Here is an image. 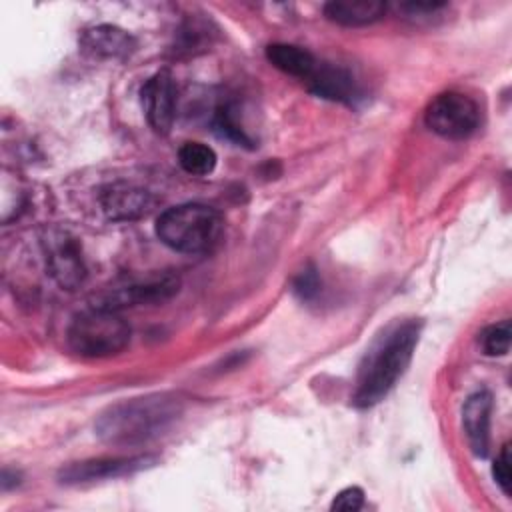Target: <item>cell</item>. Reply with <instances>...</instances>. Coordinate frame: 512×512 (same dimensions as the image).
I'll list each match as a JSON object with an SVG mask.
<instances>
[{"label":"cell","instance_id":"13","mask_svg":"<svg viewBox=\"0 0 512 512\" xmlns=\"http://www.w3.org/2000/svg\"><path fill=\"white\" fill-rule=\"evenodd\" d=\"M308 82H310V90L314 94L328 98V100L352 104L360 96L354 78L338 66H330V64L316 66V70L308 78Z\"/></svg>","mask_w":512,"mask_h":512},{"label":"cell","instance_id":"12","mask_svg":"<svg viewBox=\"0 0 512 512\" xmlns=\"http://www.w3.org/2000/svg\"><path fill=\"white\" fill-rule=\"evenodd\" d=\"M80 48L92 58H126L134 52L136 40L118 26L98 24L80 34Z\"/></svg>","mask_w":512,"mask_h":512},{"label":"cell","instance_id":"10","mask_svg":"<svg viewBox=\"0 0 512 512\" xmlns=\"http://www.w3.org/2000/svg\"><path fill=\"white\" fill-rule=\"evenodd\" d=\"M100 204H102L104 214L110 220L122 222V220H138V218L150 214L156 200L148 190H144L140 186L116 182V184H108L106 188H102Z\"/></svg>","mask_w":512,"mask_h":512},{"label":"cell","instance_id":"16","mask_svg":"<svg viewBox=\"0 0 512 512\" xmlns=\"http://www.w3.org/2000/svg\"><path fill=\"white\" fill-rule=\"evenodd\" d=\"M178 164L192 176H208L216 166V152L202 142H186L178 150Z\"/></svg>","mask_w":512,"mask_h":512},{"label":"cell","instance_id":"15","mask_svg":"<svg viewBox=\"0 0 512 512\" xmlns=\"http://www.w3.org/2000/svg\"><path fill=\"white\" fill-rule=\"evenodd\" d=\"M266 58L280 72L300 80H308L318 66L312 52H308L306 48H300L294 44H282V42L270 44L266 48Z\"/></svg>","mask_w":512,"mask_h":512},{"label":"cell","instance_id":"5","mask_svg":"<svg viewBox=\"0 0 512 512\" xmlns=\"http://www.w3.org/2000/svg\"><path fill=\"white\" fill-rule=\"evenodd\" d=\"M426 126L442 138L464 140L476 132L480 124L478 104L456 90L442 92L432 98L424 112Z\"/></svg>","mask_w":512,"mask_h":512},{"label":"cell","instance_id":"17","mask_svg":"<svg viewBox=\"0 0 512 512\" xmlns=\"http://www.w3.org/2000/svg\"><path fill=\"white\" fill-rule=\"evenodd\" d=\"M510 340H512L510 320L490 324L478 334V344H480V348L486 356H504V354H508Z\"/></svg>","mask_w":512,"mask_h":512},{"label":"cell","instance_id":"14","mask_svg":"<svg viewBox=\"0 0 512 512\" xmlns=\"http://www.w3.org/2000/svg\"><path fill=\"white\" fill-rule=\"evenodd\" d=\"M388 6L382 0H332L324 6L328 20L340 26H366L380 20Z\"/></svg>","mask_w":512,"mask_h":512},{"label":"cell","instance_id":"2","mask_svg":"<svg viewBox=\"0 0 512 512\" xmlns=\"http://www.w3.org/2000/svg\"><path fill=\"white\" fill-rule=\"evenodd\" d=\"M420 328L416 320L396 324L366 352L352 394L356 408H370L388 396L412 360Z\"/></svg>","mask_w":512,"mask_h":512},{"label":"cell","instance_id":"21","mask_svg":"<svg viewBox=\"0 0 512 512\" xmlns=\"http://www.w3.org/2000/svg\"><path fill=\"white\" fill-rule=\"evenodd\" d=\"M492 476L496 480V484L500 486V490L508 496L510 494V478H512V472H510V446L504 444L500 454L496 456L494 464H492Z\"/></svg>","mask_w":512,"mask_h":512},{"label":"cell","instance_id":"3","mask_svg":"<svg viewBox=\"0 0 512 512\" xmlns=\"http://www.w3.org/2000/svg\"><path fill=\"white\" fill-rule=\"evenodd\" d=\"M156 234L162 244L176 252L206 254L218 246L224 234V218L206 204H178L158 216Z\"/></svg>","mask_w":512,"mask_h":512},{"label":"cell","instance_id":"22","mask_svg":"<svg viewBox=\"0 0 512 512\" xmlns=\"http://www.w3.org/2000/svg\"><path fill=\"white\" fill-rule=\"evenodd\" d=\"M446 4L444 2H402L398 6V10L404 16H412V18H426V16H434L438 10H442Z\"/></svg>","mask_w":512,"mask_h":512},{"label":"cell","instance_id":"7","mask_svg":"<svg viewBox=\"0 0 512 512\" xmlns=\"http://www.w3.org/2000/svg\"><path fill=\"white\" fill-rule=\"evenodd\" d=\"M158 462L156 456L138 454V456H114V458H92L70 462L58 470V480L62 484H86L110 478H122L136 474L140 470L152 468Z\"/></svg>","mask_w":512,"mask_h":512},{"label":"cell","instance_id":"4","mask_svg":"<svg viewBox=\"0 0 512 512\" xmlns=\"http://www.w3.org/2000/svg\"><path fill=\"white\" fill-rule=\"evenodd\" d=\"M68 346L82 358H108L130 342V326L116 310L90 306L74 316L66 332Z\"/></svg>","mask_w":512,"mask_h":512},{"label":"cell","instance_id":"9","mask_svg":"<svg viewBox=\"0 0 512 512\" xmlns=\"http://www.w3.org/2000/svg\"><path fill=\"white\" fill-rule=\"evenodd\" d=\"M176 96L178 88L168 70H160L144 82L140 90V100L146 120L156 134L166 136L172 130L176 118Z\"/></svg>","mask_w":512,"mask_h":512},{"label":"cell","instance_id":"11","mask_svg":"<svg viewBox=\"0 0 512 512\" xmlns=\"http://www.w3.org/2000/svg\"><path fill=\"white\" fill-rule=\"evenodd\" d=\"M490 414L492 394L488 390L470 394L462 406V426L468 438V446L480 458H484L490 448Z\"/></svg>","mask_w":512,"mask_h":512},{"label":"cell","instance_id":"6","mask_svg":"<svg viewBox=\"0 0 512 512\" xmlns=\"http://www.w3.org/2000/svg\"><path fill=\"white\" fill-rule=\"evenodd\" d=\"M46 268L64 290H76L86 280V264L78 240L66 230H50L44 240Z\"/></svg>","mask_w":512,"mask_h":512},{"label":"cell","instance_id":"8","mask_svg":"<svg viewBox=\"0 0 512 512\" xmlns=\"http://www.w3.org/2000/svg\"><path fill=\"white\" fill-rule=\"evenodd\" d=\"M178 290H180V278L174 274H162L146 282H134L128 286L108 290L100 296H94L92 306L120 312L124 308H134V306L162 304L170 300Z\"/></svg>","mask_w":512,"mask_h":512},{"label":"cell","instance_id":"19","mask_svg":"<svg viewBox=\"0 0 512 512\" xmlns=\"http://www.w3.org/2000/svg\"><path fill=\"white\" fill-rule=\"evenodd\" d=\"M292 290H294V294H296L300 300H312V298L320 292V276H318V270H316L312 264L306 266V268L294 278Z\"/></svg>","mask_w":512,"mask_h":512},{"label":"cell","instance_id":"18","mask_svg":"<svg viewBox=\"0 0 512 512\" xmlns=\"http://www.w3.org/2000/svg\"><path fill=\"white\" fill-rule=\"evenodd\" d=\"M216 134L220 138H226L230 142H236L238 146L244 144L248 146L250 144V138L246 136L244 128L240 126V122L236 120V110L232 104H222L216 108L214 112V122H212Z\"/></svg>","mask_w":512,"mask_h":512},{"label":"cell","instance_id":"1","mask_svg":"<svg viewBox=\"0 0 512 512\" xmlns=\"http://www.w3.org/2000/svg\"><path fill=\"white\" fill-rule=\"evenodd\" d=\"M182 414L176 394L154 392L108 406L96 420V436L114 446H134L164 434Z\"/></svg>","mask_w":512,"mask_h":512},{"label":"cell","instance_id":"20","mask_svg":"<svg viewBox=\"0 0 512 512\" xmlns=\"http://www.w3.org/2000/svg\"><path fill=\"white\" fill-rule=\"evenodd\" d=\"M364 506V490L358 486H348L344 490H340L332 504L330 510H338V512H354L360 510Z\"/></svg>","mask_w":512,"mask_h":512}]
</instances>
